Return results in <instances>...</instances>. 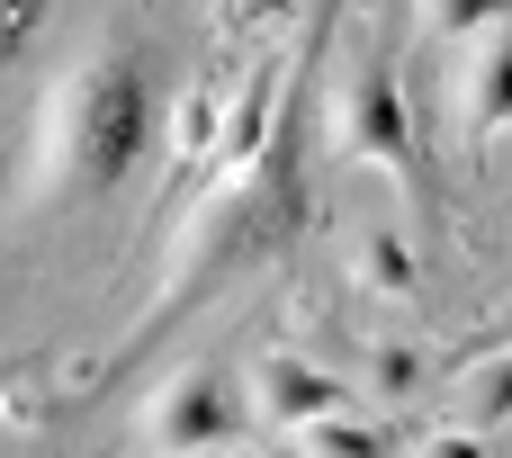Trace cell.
Returning <instances> with one entry per match:
<instances>
[{
    "label": "cell",
    "instance_id": "cell-1",
    "mask_svg": "<svg viewBox=\"0 0 512 458\" xmlns=\"http://www.w3.org/2000/svg\"><path fill=\"white\" fill-rule=\"evenodd\" d=\"M144 144H153V81H144V54H135V45H108V54H90V63L63 81V99H54V162H63V180H81V189H117V180L144 162Z\"/></svg>",
    "mask_w": 512,
    "mask_h": 458
},
{
    "label": "cell",
    "instance_id": "cell-2",
    "mask_svg": "<svg viewBox=\"0 0 512 458\" xmlns=\"http://www.w3.org/2000/svg\"><path fill=\"white\" fill-rule=\"evenodd\" d=\"M234 432H243V414H234V369H225V360H198V369L153 405V441L180 450V458L216 450V441H234Z\"/></svg>",
    "mask_w": 512,
    "mask_h": 458
},
{
    "label": "cell",
    "instance_id": "cell-3",
    "mask_svg": "<svg viewBox=\"0 0 512 458\" xmlns=\"http://www.w3.org/2000/svg\"><path fill=\"white\" fill-rule=\"evenodd\" d=\"M342 135H351L369 162H396V171H414V135H405V99H396V72H387V54H369V63L351 72V117H342Z\"/></svg>",
    "mask_w": 512,
    "mask_h": 458
},
{
    "label": "cell",
    "instance_id": "cell-4",
    "mask_svg": "<svg viewBox=\"0 0 512 458\" xmlns=\"http://www.w3.org/2000/svg\"><path fill=\"white\" fill-rule=\"evenodd\" d=\"M261 405H270V423H324V414L342 405V387H333V378H315L306 360L270 351V360H261Z\"/></svg>",
    "mask_w": 512,
    "mask_h": 458
},
{
    "label": "cell",
    "instance_id": "cell-5",
    "mask_svg": "<svg viewBox=\"0 0 512 458\" xmlns=\"http://www.w3.org/2000/svg\"><path fill=\"white\" fill-rule=\"evenodd\" d=\"M297 441H306V458H387V441H378V432H360V423H342V414L297 423Z\"/></svg>",
    "mask_w": 512,
    "mask_h": 458
},
{
    "label": "cell",
    "instance_id": "cell-6",
    "mask_svg": "<svg viewBox=\"0 0 512 458\" xmlns=\"http://www.w3.org/2000/svg\"><path fill=\"white\" fill-rule=\"evenodd\" d=\"M512 117V36H495L477 54V126H504Z\"/></svg>",
    "mask_w": 512,
    "mask_h": 458
},
{
    "label": "cell",
    "instance_id": "cell-7",
    "mask_svg": "<svg viewBox=\"0 0 512 458\" xmlns=\"http://www.w3.org/2000/svg\"><path fill=\"white\" fill-rule=\"evenodd\" d=\"M360 270H369V288H387V297H414V252H405L396 234H369Z\"/></svg>",
    "mask_w": 512,
    "mask_h": 458
},
{
    "label": "cell",
    "instance_id": "cell-8",
    "mask_svg": "<svg viewBox=\"0 0 512 458\" xmlns=\"http://www.w3.org/2000/svg\"><path fill=\"white\" fill-rule=\"evenodd\" d=\"M45 9H54V0H0V72H9V63H18L27 45H36Z\"/></svg>",
    "mask_w": 512,
    "mask_h": 458
},
{
    "label": "cell",
    "instance_id": "cell-9",
    "mask_svg": "<svg viewBox=\"0 0 512 458\" xmlns=\"http://www.w3.org/2000/svg\"><path fill=\"white\" fill-rule=\"evenodd\" d=\"M512 0H432V27L441 36H468V27H495Z\"/></svg>",
    "mask_w": 512,
    "mask_h": 458
},
{
    "label": "cell",
    "instance_id": "cell-10",
    "mask_svg": "<svg viewBox=\"0 0 512 458\" xmlns=\"http://www.w3.org/2000/svg\"><path fill=\"white\" fill-rule=\"evenodd\" d=\"M432 458H477V441H441V450H432Z\"/></svg>",
    "mask_w": 512,
    "mask_h": 458
}]
</instances>
